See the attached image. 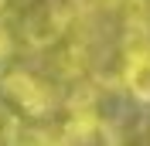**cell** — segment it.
Instances as JSON below:
<instances>
[{"instance_id": "cell-1", "label": "cell", "mask_w": 150, "mask_h": 146, "mask_svg": "<svg viewBox=\"0 0 150 146\" xmlns=\"http://www.w3.org/2000/svg\"><path fill=\"white\" fill-rule=\"evenodd\" d=\"M0 88H4V95H7L24 116H45V112L51 109L48 88L38 82L31 72H21V68H17V72H7L4 82H0Z\"/></svg>"}, {"instance_id": "cell-5", "label": "cell", "mask_w": 150, "mask_h": 146, "mask_svg": "<svg viewBox=\"0 0 150 146\" xmlns=\"http://www.w3.org/2000/svg\"><path fill=\"white\" fill-rule=\"evenodd\" d=\"M4 4H7V0H0V10H4Z\"/></svg>"}, {"instance_id": "cell-2", "label": "cell", "mask_w": 150, "mask_h": 146, "mask_svg": "<svg viewBox=\"0 0 150 146\" xmlns=\"http://www.w3.org/2000/svg\"><path fill=\"white\" fill-rule=\"evenodd\" d=\"M58 146H120L116 129L99 116H79L72 119L62 133V143Z\"/></svg>"}, {"instance_id": "cell-6", "label": "cell", "mask_w": 150, "mask_h": 146, "mask_svg": "<svg viewBox=\"0 0 150 146\" xmlns=\"http://www.w3.org/2000/svg\"><path fill=\"white\" fill-rule=\"evenodd\" d=\"M0 146H4V136H0Z\"/></svg>"}, {"instance_id": "cell-4", "label": "cell", "mask_w": 150, "mask_h": 146, "mask_svg": "<svg viewBox=\"0 0 150 146\" xmlns=\"http://www.w3.org/2000/svg\"><path fill=\"white\" fill-rule=\"evenodd\" d=\"M7 55H10V34H7L4 27H0V61H4Z\"/></svg>"}, {"instance_id": "cell-3", "label": "cell", "mask_w": 150, "mask_h": 146, "mask_svg": "<svg viewBox=\"0 0 150 146\" xmlns=\"http://www.w3.org/2000/svg\"><path fill=\"white\" fill-rule=\"evenodd\" d=\"M126 88L137 102H150V48L130 44L126 58Z\"/></svg>"}]
</instances>
